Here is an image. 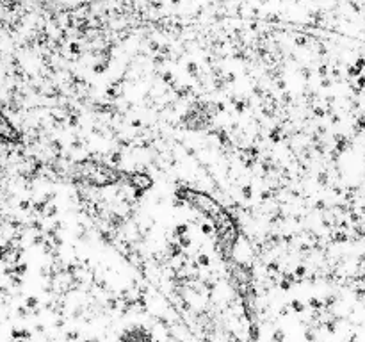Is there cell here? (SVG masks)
<instances>
[{
    "instance_id": "obj_1",
    "label": "cell",
    "mask_w": 365,
    "mask_h": 342,
    "mask_svg": "<svg viewBox=\"0 0 365 342\" xmlns=\"http://www.w3.org/2000/svg\"><path fill=\"white\" fill-rule=\"evenodd\" d=\"M50 21L52 0H0V46L39 34Z\"/></svg>"
},
{
    "instance_id": "obj_2",
    "label": "cell",
    "mask_w": 365,
    "mask_h": 342,
    "mask_svg": "<svg viewBox=\"0 0 365 342\" xmlns=\"http://www.w3.org/2000/svg\"><path fill=\"white\" fill-rule=\"evenodd\" d=\"M11 134H13V128H11V125L7 123L6 118L0 114V135H4V138H9Z\"/></svg>"
}]
</instances>
